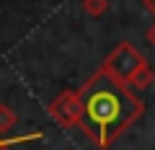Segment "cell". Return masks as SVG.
Segmentation results:
<instances>
[{"instance_id":"obj_1","label":"cell","mask_w":155,"mask_h":150,"mask_svg":"<svg viewBox=\"0 0 155 150\" xmlns=\"http://www.w3.org/2000/svg\"><path fill=\"white\" fill-rule=\"evenodd\" d=\"M80 111L88 135L98 145H109L140 114V101L111 72H98L80 93Z\"/></svg>"},{"instance_id":"obj_2","label":"cell","mask_w":155,"mask_h":150,"mask_svg":"<svg viewBox=\"0 0 155 150\" xmlns=\"http://www.w3.org/2000/svg\"><path fill=\"white\" fill-rule=\"evenodd\" d=\"M140 67H142L140 55H137V52H132L127 44H122V49L114 52V55L109 57V72L114 75L116 80H119V78H132Z\"/></svg>"},{"instance_id":"obj_3","label":"cell","mask_w":155,"mask_h":150,"mask_svg":"<svg viewBox=\"0 0 155 150\" xmlns=\"http://www.w3.org/2000/svg\"><path fill=\"white\" fill-rule=\"evenodd\" d=\"M11 124H13V114L5 109V106H0V132H3L5 127H11Z\"/></svg>"},{"instance_id":"obj_4","label":"cell","mask_w":155,"mask_h":150,"mask_svg":"<svg viewBox=\"0 0 155 150\" xmlns=\"http://www.w3.org/2000/svg\"><path fill=\"white\" fill-rule=\"evenodd\" d=\"M106 8V0H85V11L88 13H101Z\"/></svg>"},{"instance_id":"obj_5","label":"cell","mask_w":155,"mask_h":150,"mask_svg":"<svg viewBox=\"0 0 155 150\" xmlns=\"http://www.w3.org/2000/svg\"><path fill=\"white\" fill-rule=\"evenodd\" d=\"M21 140H26V137H16V140H0V150H3V148H8V145H13V142H21Z\"/></svg>"},{"instance_id":"obj_6","label":"cell","mask_w":155,"mask_h":150,"mask_svg":"<svg viewBox=\"0 0 155 150\" xmlns=\"http://www.w3.org/2000/svg\"><path fill=\"white\" fill-rule=\"evenodd\" d=\"M145 5H147V8H150V11H153V13H155V0H145Z\"/></svg>"},{"instance_id":"obj_7","label":"cell","mask_w":155,"mask_h":150,"mask_svg":"<svg viewBox=\"0 0 155 150\" xmlns=\"http://www.w3.org/2000/svg\"><path fill=\"white\" fill-rule=\"evenodd\" d=\"M147 39H150V42H153V44H155V26L150 28V34H147Z\"/></svg>"}]
</instances>
